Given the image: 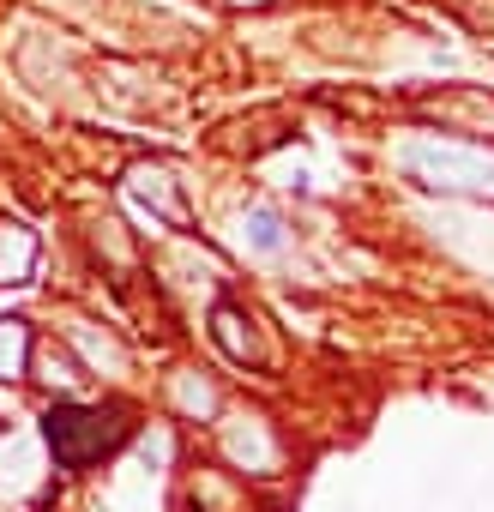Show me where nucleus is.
Masks as SVG:
<instances>
[{
	"label": "nucleus",
	"instance_id": "obj_1",
	"mask_svg": "<svg viewBox=\"0 0 494 512\" xmlns=\"http://www.w3.org/2000/svg\"><path fill=\"white\" fill-rule=\"evenodd\" d=\"M43 440L55 452L61 470H85L97 458H109L121 440H127V422L121 410H97V404H55L43 416Z\"/></svg>",
	"mask_w": 494,
	"mask_h": 512
},
{
	"label": "nucleus",
	"instance_id": "obj_2",
	"mask_svg": "<svg viewBox=\"0 0 494 512\" xmlns=\"http://www.w3.org/2000/svg\"><path fill=\"white\" fill-rule=\"evenodd\" d=\"M404 169L422 181V187H440V193H476V187H494V157L482 151H458V145H416L404 157Z\"/></svg>",
	"mask_w": 494,
	"mask_h": 512
},
{
	"label": "nucleus",
	"instance_id": "obj_6",
	"mask_svg": "<svg viewBox=\"0 0 494 512\" xmlns=\"http://www.w3.org/2000/svg\"><path fill=\"white\" fill-rule=\"evenodd\" d=\"M43 368H49V374H43V380H49V386H55V380H61V386H73V380H79V368H73V362H67V356H55V350H49V356H43Z\"/></svg>",
	"mask_w": 494,
	"mask_h": 512
},
{
	"label": "nucleus",
	"instance_id": "obj_5",
	"mask_svg": "<svg viewBox=\"0 0 494 512\" xmlns=\"http://www.w3.org/2000/svg\"><path fill=\"white\" fill-rule=\"evenodd\" d=\"M163 181H169V175H151V169H139V175H133V193H139V199H151L163 217H181V199H169V187H163Z\"/></svg>",
	"mask_w": 494,
	"mask_h": 512
},
{
	"label": "nucleus",
	"instance_id": "obj_3",
	"mask_svg": "<svg viewBox=\"0 0 494 512\" xmlns=\"http://www.w3.org/2000/svg\"><path fill=\"white\" fill-rule=\"evenodd\" d=\"M25 350H31V332L19 320H0V380L25 374Z\"/></svg>",
	"mask_w": 494,
	"mask_h": 512
},
{
	"label": "nucleus",
	"instance_id": "obj_4",
	"mask_svg": "<svg viewBox=\"0 0 494 512\" xmlns=\"http://www.w3.org/2000/svg\"><path fill=\"white\" fill-rule=\"evenodd\" d=\"M247 241H254L260 253H278V247H284V229H278V211H266V205H260V211H247Z\"/></svg>",
	"mask_w": 494,
	"mask_h": 512
}]
</instances>
